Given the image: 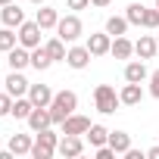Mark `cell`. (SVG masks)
<instances>
[{"label": "cell", "instance_id": "cell-1", "mask_svg": "<svg viewBox=\"0 0 159 159\" xmlns=\"http://www.w3.org/2000/svg\"><path fill=\"white\" fill-rule=\"evenodd\" d=\"M75 109H78V94H75V91H59V94H53V103H50L53 125H62Z\"/></svg>", "mask_w": 159, "mask_h": 159}, {"label": "cell", "instance_id": "cell-2", "mask_svg": "<svg viewBox=\"0 0 159 159\" xmlns=\"http://www.w3.org/2000/svg\"><path fill=\"white\" fill-rule=\"evenodd\" d=\"M94 106H97V112L112 116V112L122 106V97L116 94L112 84H97V88H94Z\"/></svg>", "mask_w": 159, "mask_h": 159}, {"label": "cell", "instance_id": "cell-3", "mask_svg": "<svg viewBox=\"0 0 159 159\" xmlns=\"http://www.w3.org/2000/svg\"><path fill=\"white\" fill-rule=\"evenodd\" d=\"M56 147H59V134H56V131H50V128H44V131H38V134H34L31 156H34V159H50V156L56 153Z\"/></svg>", "mask_w": 159, "mask_h": 159}, {"label": "cell", "instance_id": "cell-4", "mask_svg": "<svg viewBox=\"0 0 159 159\" xmlns=\"http://www.w3.org/2000/svg\"><path fill=\"white\" fill-rule=\"evenodd\" d=\"M56 34H59L66 44H72V41H78V38L84 34V25H81V19L72 13V16H62V19L56 22Z\"/></svg>", "mask_w": 159, "mask_h": 159}, {"label": "cell", "instance_id": "cell-5", "mask_svg": "<svg viewBox=\"0 0 159 159\" xmlns=\"http://www.w3.org/2000/svg\"><path fill=\"white\" fill-rule=\"evenodd\" d=\"M56 153H59V156H69V159L81 156V153H84V140H81V134H62Z\"/></svg>", "mask_w": 159, "mask_h": 159}, {"label": "cell", "instance_id": "cell-6", "mask_svg": "<svg viewBox=\"0 0 159 159\" xmlns=\"http://www.w3.org/2000/svg\"><path fill=\"white\" fill-rule=\"evenodd\" d=\"M41 25L38 22H22L19 25V44L22 47H28V50H34V47H41Z\"/></svg>", "mask_w": 159, "mask_h": 159}, {"label": "cell", "instance_id": "cell-7", "mask_svg": "<svg viewBox=\"0 0 159 159\" xmlns=\"http://www.w3.org/2000/svg\"><path fill=\"white\" fill-rule=\"evenodd\" d=\"M3 84H7V94H10L13 100H16V97H25V94H28V88H31V81H28L22 72H16V69L7 75V81H3Z\"/></svg>", "mask_w": 159, "mask_h": 159}, {"label": "cell", "instance_id": "cell-8", "mask_svg": "<svg viewBox=\"0 0 159 159\" xmlns=\"http://www.w3.org/2000/svg\"><path fill=\"white\" fill-rule=\"evenodd\" d=\"M28 122V128L38 134V131H44V128H50L53 125V116H50V106H34L31 109V116L25 119Z\"/></svg>", "mask_w": 159, "mask_h": 159}, {"label": "cell", "instance_id": "cell-9", "mask_svg": "<svg viewBox=\"0 0 159 159\" xmlns=\"http://www.w3.org/2000/svg\"><path fill=\"white\" fill-rule=\"evenodd\" d=\"M84 47L91 50V56H106L109 47H112V34H109V31H103V34H91Z\"/></svg>", "mask_w": 159, "mask_h": 159}, {"label": "cell", "instance_id": "cell-10", "mask_svg": "<svg viewBox=\"0 0 159 159\" xmlns=\"http://www.w3.org/2000/svg\"><path fill=\"white\" fill-rule=\"evenodd\" d=\"M7 62H10V69L22 72L25 66H31V50H28V47H22V44H16V47L7 53Z\"/></svg>", "mask_w": 159, "mask_h": 159}, {"label": "cell", "instance_id": "cell-11", "mask_svg": "<svg viewBox=\"0 0 159 159\" xmlns=\"http://www.w3.org/2000/svg\"><path fill=\"white\" fill-rule=\"evenodd\" d=\"M88 62H91V50L88 47H69V53H66V66L69 69H88Z\"/></svg>", "mask_w": 159, "mask_h": 159}, {"label": "cell", "instance_id": "cell-12", "mask_svg": "<svg viewBox=\"0 0 159 159\" xmlns=\"http://www.w3.org/2000/svg\"><path fill=\"white\" fill-rule=\"evenodd\" d=\"M62 134H88V128H91V119L88 116H78V112H72L62 125Z\"/></svg>", "mask_w": 159, "mask_h": 159}, {"label": "cell", "instance_id": "cell-13", "mask_svg": "<svg viewBox=\"0 0 159 159\" xmlns=\"http://www.w3.org/2000/svg\"><path fill=\"white\" fill-rule=\"evenodd\" d=\"M0 19H3V25H7V28H19V25L25 22V13H22V7L7 3V7H0Z\"/></svg>", "mask_w": 159, "mask_h": 159}, {"label": "cell", "instance_id": "cell-14", "mask_svg": "<svg viewBox=\"0 0 159 159\" xmlns=\"http://www.w3.org/2000/svg\"><path fill=\"white\" fill-rule=\"evenodd\" d=\"M156 50H159V44H156V38H153V34H140V38L134 41V53H137L140 59H153V56H156Z\"/></svg>", "mask_w": 159, "mask_h": 159}, {"label": "cell", "instance_id": "cell-15", "mask_svg": "<svg viewBox=\"0 0 159 159\" xmlns=\"http://www.w3.org/2000/svg\"><path fill=\"white\" fill-rule=\"evenodd\" d=\"M28 97H31L34 106H50V103H53V91H50V84H31V88H28Z\"/></svg>", "mask_w": 159, "mask_h": 159}, {"label": "cell", "instance_id": "cell-16", "mask_svg": "<svg viewBox=\"0 0 159 159\" xmlns=\"http://www.w3.org/2000/svg\"><path fill=\"white\" fill-rule=\"evenodd\" d=\"M147 78H150V72H147L143 59H134V62H128V66H125V81L140 84V81H147Z\"/></svg>", "mask_w": 159, "mask_h": 159}, {"label": "cell", "instance_id": "cell-17", "mask_svg": "<svg viewBox=\"0 0 159 159\" xmlns=\"http://www.w3.org/2000/svg\"><path fill=\"white\" fill-rule=\"evenodd\" d=\"M109 53L116 56V59H131V53H134V44L125 38V34H119L116 41H112V47H109Z\"/></svg>", "mask_w": 159, "mask_h": 159}, {"label": "cell", "instance_id": "cell-18", "mask_svg": "<svg viewBox=\"0 0 159 159\" xmlns=\"http://www.w3.org/2000/svg\"><path fill=\"white\" fill-rule=\"evenodd\" d=\"M119 97H122V103H125V106H137V103L143 100V91H140V84L128 81V84L119 91Z\"/></svg>", "mask_w": 159, "mask_h": 159}, {"label": "cell", "instance_id": "cell-19", "mask_svg": "<svg viewBox=\"0 0 159 159\" xmlns=\"http://www.w3.org/2000/svg\"><path fill=\"white\" fill-rule=\"evenodd\" d=\"M109 147H112L119 156H125V153L131 150V134H125V131H109Z\"/></svg>", "mask_w": 159, "mask_h": 159}, {"label": "cell", "instance_id": "cell-20", "mask_svg": "<svg viewBox=\"0 0 159 159\" xmlns=\"http://www.w3.org/2000/svg\"><path fill=\"white\" fill-rule=\"evenodd\" d=\"M31 147H34L31 134H13V137H10V150H13L16 156H25V153H31Z\"/></svg>", "mask_w": 159, "mask_h": 159}, {"label": "cell", "instance_id": "cell-21", "mask_svg": "<svg viewBox=\"0 0 159 159\" xmlns=\"http://www.w3.org/2000/svg\"><path fill=\"white\" fill-rule=\"evenodd\" d=\"M44 47H47V53H50V59H53V62H56V59H62V62H66V53H69V50H66V41H62L59 34H56V38H50Z\"/></svg>", "mask_w": 159, "mask_h": 159}, {"label": "cell", "instance_id": "cell-22", "mask_svg": "<svg viewBox=\"0 0 159 159\" xmlns=\"http://www.w3.org/2000/svg\"><path fill=\"white\" fill-rule=\"evenodd\" d=\"M31 66H34L38 72H47V69L53 66V59H50L47 47H34V50H31Z\"/></svg>", "mask_w": 159, "mask_h": 159}, {"label": "cell", "instance_id": "cell-23", "mask_svg": "<svg viewBox=\"0 0 159 159\" xmlns=\"http://www.w3.org/2000/svg\"><path fill=\"white\" fill-rule=\"evenodd\" d=\"M84 137H88V143H91V147H103V143H109V131H106L103 125H91Z\"/></svg>", "mask_w": 159, "mask_h": 159}, {"label": "cell", "instance_id": "cell-24", "mask_svg": "<svg viewBox=\"0 0 159 159\" xmlns=\"http://www.w3.org/2000/svg\"><path fill=\"white\" fill-rule=\"evenodd\" d=\"M34 22H38L41 28H56V22H59V13H56V10H50V7H41Z\"/></svg>", "mask_w": 159, "mask_h": 159}, {"label": "cell", "instance_id": "cell-25", "mask_svg": "<svg viewBox=\"0 0 159 159\" xmlns=\"http://www.w3.org/2000/svg\"><path fill=\"white\" fill-rule=\"evenodd\" d=\"M31 109H34L31 97H16V100H13V112H10V116H16V119H28V116H31Z\"/></svg>", "mask_w": 159, "mask_h": 159}, {"label": "cell", "instance_id": "cell-26", "mask_svg": "<svg viewBox=\"0 0 159 159\" xmlns=\"http://www.w3.org/2000/svg\"><path fill=\"white\" fill-rule=\"evenodd\" d=\"M128 25H131V22H128L125 16H109V19H106V31H109L112 38L125 34V31H128Z\"/></svg>", "mask_w": 159, "mask_h": 159}, {"label": "cell", "instance_id": "cell-27", "mask_svg": "<svg viewBox=\"0 0 159 159\" xmlns=\"http://www.w3.org/2000/svg\"><path fill=\"white\" fill-rule=\"evenodd\" d=\"M19 44V34H13V28H0V53H10L13 47Z\"/></svg>", "mask_w": 159, "mask_h": 159}, {"label": "cell", "instance_id": "cell-28", "mask_svg": "<svg viewBox=\"0 0 159 159\" xmlns=\"http://www.w3.org/2000/svg\"><path fill=\"white\" fill-rule=\"evenodd\" d=\"M143 13H147V7H143V3H128L125 19H128L131 25H143Z\"/></svg>", "mask_w": 159, "mask_h": 159}, {"label": "cell", "instance_id": "cell-29", "mask_svg": "<svg viewBox=\"0 0 159 159\" xmlns=\"http://www.w3.org/2000/svg\"><path fill=\"white\" fill-rule=\"evenodd\" d=\"M143 28L159 31V10H147V13H143Z\"/></svg>", "mask_w": 159, "mask_h": 159}, {"label": "cell", "instance_id": "cell-30", "mask_svg": "<svg viewBox=\"0 0 159 159\" xmlns=\"http://www.w3.org/2000/svg\"><path fill=\"white\" fill-rule=\"evenodd\" d=\"M10 112H13V97L0 94V116H10Z\"/></svg>", "mask_w": 159, "mask_h": 159}, {"label": "cell", "instance_id": "cell-31", "mask_svg": "<svg viewBox=\"0 0 159 159\" xmlns=\"http://www.w3.org/2000/svg\"><path fill=\"white\" fill-rule=\"evenodd\" d=\"M150 94H153V97L159 100V69H156V72L150 75Z\"/></svg>", "mask_w": 159, "mask_h": 159}, {"label": "cell", "instance_id": "cell-32", "mask_svg": "<svg viewBox=\"0 0 159 159\" xmlns=\"http://www.w3.org/2000/svg\"><path fill=\"white\" fill-rule=\"evenodd\" d=\"M66 7L69 10H84V7H91V0H66Z\"/></svg>", "mask_w": 159, "mask_h": 159}, {"label": "cell", "instance_id": "cell-33", "mask_svg": "<svg viewBox=\"0 0 159 159\" xmlns=\"http://www.w3.org/2000/svg\"><path fill=\"white\" fill-rule=\"evenodd\" d=\"M125 156H128V159H140V156H147V153H140V150H134V147H131Z\"/></svg>", "mask_w": 159, "mask_h": 159}, {"label": "cell", "instance_id": "cell-34", "mask_svg": "<svg viewBox=\"0 0 159 159\" xmlns=\"http://www.w3.org/2000/svg\"><path fill=\"white\" fill-rule=\"evenodd\" d=\"M147 156H150V159H159V147H150V150H147Z\"/></svg>", "mask_w": 159, "mask_h": 159}, {"label": "cell", "instance_id": "cell-35", "mask_svg": "<svg viewBox=\"0 0 159 159\" xmlns=\"http://www.w3.org/2000/svg\"><path fill=\"white\" fill-rule=\"evenodd\" d=\"M91 7H100L103 10V7H109V0H91Z\"/></svg>", "mask_w": 159, "mask_h": 159}, {"label": "cell", "instance_id": "cell-36", "mask_svg": "<svg viewBox=\"0 0 159 159\" xmlns=\"http://www.w3.org/2000/svg\"><path fill=\"white\" fill-rule=\"evenodd\" d=\"M31 3H38V7H44V3H47V0H31Z\"/></svg>", "mask_w": 159, "mask_h": 159}, {"label": "cell", "instance_id": "cell-37", "mask_svg": "<svg viewBox=\"0 0 159 159\" xmlns=\"http://www.w3.org/2000/svg\"><path fill=\"white\" fill-rule=\"evenodd\" d=\"M7 3H13V0H0V7H7Z\"/></svg>", "mask_w": 159, "mask_h": 159}, {"label": "cell", "instance_id": "cell-38", "mask_svg": "<svg viewBox=\"0 0 159 159\" xmlns=\"http://www.w3.org/2000/svg\"><path fill=\"white\" fill-rule=\"evenodd\" d=\"M156 44H159V31H156Z\"/></svg>", "mask_w": 159, "mask_h": 159}, {"label": "cell", "instance_id": "cell-39", "mask_svg": "<svg viewBox=\"0 0 159 159\" xmlns=\"http://www.w3.org/2000/svg\"><path fill=\"white\" fill-rule=\"evenodd\" d=\"M156 10H159V0H156Z\"/></svg>", "mask_w": 159, "mask_h": 159}]
</instances>
